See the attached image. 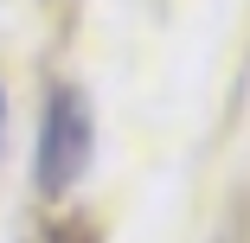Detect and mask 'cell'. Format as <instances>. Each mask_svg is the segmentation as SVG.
<instances>
[{"instance_id": "cell-2", "label": "cell", "mask_w": 250, "mask_h": 243, "mask_svg": "<svg viewBox=\"0 0 250 243\" xmlns=\"http://www.w3.org/2000/svg\"><path fill=\"white\" fill-rule=\"evenodd\" d=\"M0 134H7V96H0Z\"/></svg>"}, {"instance_id": "cell-1", "label": "cell", "mask_w": 250, "mask_h": 243, "mask_svg": "<svg viewBox=\"0 0 250 243\" xmlns=\"http://www.w3.org/2000/svg\"><path fill=\"white\" fill-rule=\"evenodd\" d=\"M90 141H96V128H90V103H83V90L58 83L52 103H45V122H39V160H32L39 192L64 199V192L83 179V167H90Z\"/></svg>"}]
</instances>
